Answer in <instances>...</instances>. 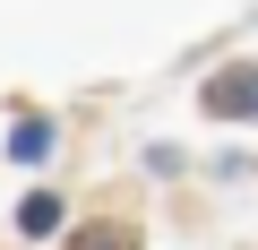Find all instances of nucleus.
<instances>
[{"label":"nucleus","instance_id":"obj_2","mask_svg":"<svg viewBox=\"0 0 258 250\" xmlns=\"http://www.w3.org/2000/svg\"><path fill=\"white\" fill-rule=\"evenodd\" d=\"M18 224H26V233H52V224H60V198H52V190H35V198L18 207Z\"/></svg>","mask_w":258,"mask_h":250},{"label":"nucleus","instance_id":"obj_1","mask_svg":"<svg viewBox=\"0 0 258 250\" xmlns=\"http://www.w3.org/2000/svg\"><path fill=\"white\" fill-rule=\"evenodd\" d=\"M198 104H207L215 121H258V61H241V69H215Z\"/></svg>","mask_w":258,"mask_h":250},{"label":"nucleus","instance_id":"obj_4","mask_svg":"<svg viewBox=\"0 0 258 250\" xmlns=\"http://www.w3.org/2000/svg\"><path fill=\"white\" fill-rule=\"evenodd\" d=\"M9 147H18V156H26V164H35V156H52V130H43V121H26V130H18V138H9Z\"/></svg>","mask_w":258,"mask_h":250},{"label":"nucleus","instance_id":"obj_3","mask_svg":"<svg viewBox=\"0 0 258 250\" xmlns=\"http://www.w3.org/2000/svg\"><path fill=\"white\" fill-rule=\"evenodd\" d=\"M78 250H138V233L129 224H95V233H78Z\"/></svg>","mask_w":258,"mask_h":250}]
</instances>
